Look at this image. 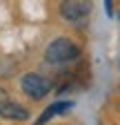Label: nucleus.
I'll use <instances>...</instances> for the list:
<instances>
[{
  "mask_svg": "<svg viewBox=\"0 0 120 125\" xmlns=\"http://www.w3.org/2000/svg\"><path fill=\"white\" fill-rule=\"evenodd\" d=\"M71 109V103H56V105H51V107H47L42 112V116H40V121H38V125H42V123H47L51 116H56V114H62V112H69Z\"/></svg>",
  "mask_w": 120,
  "mask_h": 125,
  "instance_id": "39448f33",
  "label": "nucleus"
},
{
  "mask_svg": "<svg viewBox=\"0 0 120 125\" xmlns=\"http://www.w3.org/2000/svg\"><path fill=\"white\" fill-rule=\"evenodd\" d=\"M104 9L109 16H113V0H104Z\"/></svg>",
  "mask_w": 120,
  "mask_h": 125,
  "instance_id": "0eeeda50",
  "label": "nucleus"
},
{
  "mask_svg": "<svg viewBox=\"0 0 120 125\" xmlns=\"http://www.w3.org/2000/svg\"><path fill=\"white\" fill-rule=\"evenodd\" d=\"M89 11H91L89 0H62V5H60V16L69 22H78L87 18Z\"/></svg>",
  "mask_w": 120,
  "mask_h": 125,
  "instance_id": "7ed1b4c3",
  "label": "nucleus"
},
{
  "mask_svg": "<svg viewBox=\"0 0 120 125\" xmlns=\"http://www.w3.org/2000/svg\"><path fill=\"white\" fill-rule=\"evenodd\" d=\"M0 116L7 118V121H27V118H29V112H27L22 105L7 101L2 107H0Z\"/></svg>",
  "mask_w": 120,
  "mask_h": 125,
  "instance_id": "20e7f679",
  "label": "nucleus"
},
{
  "mask_svg": "<svg viewBox=\"0 0 120 125\" xmlns=\"http://www.w3.org/2000/svg\"><path fill=\"white\" fill-rule=\"evenodd\" d=\"M7 101H9V94H7V89H5V87H0V107H2Z\"/></svg>",
  "mask_w": 120,
  "mask_h": 125,
  "instance_id": "423d86ee",
  "label": "nucleus"
},
{
  "mask_svg": "<svg viewBox=\"0 0 120 125\" xmlns=\"http://www.w3.org/2000/svg\"><path fill=\"white\" fill-rule=\"evenodd\" d=\"M78 56H80V47L69 38H56L44 52V58L49 65H65V62L76 60Z\"/></svg>",
  "mask_w": 120,
  "mask_h": 125,
  "instance_id": "f257e3e1",
  "label": "nucleus"
},
{
  "mask_svg": "<svg viewBox=\"0 0 120 125\" xmlns=\"http://www.w3.org/2000/svg\"><path fill=\"white\" fill-rule=\"evenodd\" d=\"M51 89V83L40 74H25L22 76V92L29 98H42Z\"/></svg>",
  "mask_w": 120,
  "mask_h": 125,
  "instance_id": "f03ea898",
  "label": "nucleus"
}]
</instances>
